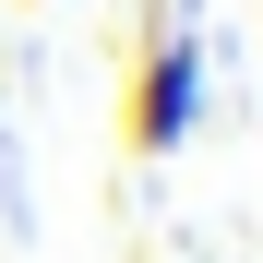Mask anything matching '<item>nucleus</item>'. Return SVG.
Segmentation results:
<instances>
[{
  "instance_id": "f257e3e1",
  "label": "nucleus",
  "mask_w": 263,
  "mask_h": 263,
  "mask_svg": "<svg viewBox=\"0 0 263 263\" xmlns=\"http://www.w3.org/2000/svg\"><path fill=\"white\" fill-rule=\"evenodd\" d=\"M192 120H203V36L180 24V0H144L132 84H120V144H132V156H180Z\"/></svg>"
},
{
  "instance_id": "f03ea898",
  "label": "nucleus",
  "mask_w": 263,
  "mask_h": 263,
  "mask_svg": "<svg viewBox=\"0 0 263 263\" xmlns=\"http://www.w3.org/2000/svg\"><path fill=\"white\" fill-rule=\"evenodd\" d=\"M36 12H48V0H36Z\"/></svg>"
}]
</instances>
